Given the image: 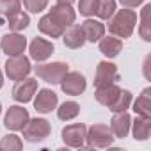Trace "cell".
I'll list each match as a JSON object with an SVG mask.
<instances>
[{
  "label": "cell",
  "instance_id": "33",
  "mask_svg": "<svg viewBox=\"0 0 151 151\" xmlns=\"http://www.w3.org/2000/svg\"><path fill=\"white\" fill-rule=\"evenodd\" d=\"M149 60H151V55H147L146 60H144V77H146L147 80L151 78V75H149Z\"/></svg>",
  "mask_w": 151,
  "mask_h": 151
},
{
  "label": "cell",
  "instance_id": "19",
  "mask_svg": "<svg viewBox=\"0 0 151 151\" xmlns=\"http://www.w3.org/2000/svg\"><path fill=\"white\" fill-rule=\"evenodd\" d=\"M119 93H121V87L117 84H110V86H105V87H96L94 98L100 105H103L105 109H110L116 103Z\"/></svg>",
  "mask_w": 151,
  "mask_h": 151
},
{
  "label": "cell",
  "instance_id": "27",
  "mask_svg": "<svg viewBox=\"0 0 151 151\" xmlns=\"http://www.w3.org/2000/svg\"><path fill=\"white\" fill-rule=\"evenodd\" d=\"M22 147H23V140L14 132L7 133L6 137H2V140H0V151H20Z\"/></svg>",
  "mask_w": 151,
  "mask_h": 151
},
{
  "label": "cell",
  "instance_id": "2",
  "mask_svg": "<svg viewBox=\"0 0 151 151\" xmlns=\"http://www.w3.org/2000/svg\"><path fill=\"white\" fill-rule=\"evenodd\" d=\"M36 77L46 84L52 86H59L60 80L64 78V75L69 71V66L66 62L55 60V62H37V66H34Z\"/></svg>",
  "mask_w": 151,
  "mask_h": 151
},
{
  "label": "cell",
  "instance_id": "9",
  "mask_svg": "<svg viewBox=\"0 0 151 151\" xmlns=\"http://www.w3.org/2000/svg\"><path fill=\"white\" fill-rule=\"evenodd\" d=\"M30 119L29 110L20 103V105H11L4 116V126L9 132H22V128L27 124V121Z\"/></svg>",
  "mask_w": 151,
  "mask_h": 151
},
{
  "label": "cell",
  "instance_id": "3",
  "mask_svg": "<svg viewBox=\"0 0 151 151\" xmlns=\"http://www.w3.org/2000/svg\"><path fill=\"white\" fill-rule=\"evenodd\" d=\"M114 144V135L109 128V124L94 123L87 128L86 133V147L89 149H105Z\"/></svg>",
  "mask_w": 151,
  "mask_h": 151
},
{
  "label": "cell",
  "instance_id": "23",
  "mask_svg": "<svg viewBox=\"0 0 151 151\" xmlns=\"http://www.w3.org/2000/svg\"><path fill=\"white\" fill-rule=\"evenodd\" d=\"M6 22H7L11 32H22V30H25L30 25V16H29V13H25L23 9H20V11L13 13L11 16H7Z\"/></svg>",
  "mask_w": 151,
  "mask_h": 151
},
{
  "label": "cell",
  "instance_id": "30",
  "mask_svg": "<svg viewBox=\"0 0 151 151\" xmlns=\"http://www.w3.org/2000/svg\"><path fill=\"white\" fill-rule=\"evenodd\" d=\"M98 9V0H78V13L86 18L96 16Z\"/></svg>",
  "mask_w": 151,
  "mask_h": 151
},
{
  "label": "cell",
  "instance_id": "10",
  "mask_svg": "<svg viewBox=\"0 0 151 151\" xmlns=\"http://www.w3.org/2000/svg\"><path fill=\"white\" fill-rule=\"evenodd\" d=\"M59 86H60L64 94L80 96V94H84V91L87 87V80H86V77L80 71H68Z\"/></svg>",
  "mask_w": 151,
  "mask_h": 151
},
{
  "label": "cell",
  "instance_id": "8",
  "mask_svg": "<svg viewBox=\"0 0 151 151\" xmlns=\"http://www.w3.org/2000/svg\"><path fill=\"white\" fill-rule=\"evenodd\" d=\"M37 78H30V77H25L22 80H18L14 86H13V91H11V96L16 103H29L32 101L34 94L37 93Z\"/></svg>",
  "mask_w": 151,
  "mask_h": 151
},
{
  "label": "cell",
  "instance_id": "11",
  "mask_svg": "<svg viewBox=\"0 0 151 151\" xmlns=\"http://www.w3.org/2000/svg\"><path fill=\"white\" fill-rule=\"evenodd\" d=\"M0 48L7 57L13 55H20L27 50V37L20 32H9L4 34L2 39H0Z\"/></svg>",
  "mask_w": 151,
  "mask_h": 151
},
{
  "label": "cell",
  "instance_id": "28",
  "mask_svg": "<svg viewBox=\"0 0 151 151\" xmlns=\"http://www.w3.org/2000/svg\"><path fill=\"white\" fill-rule=\"evenodd\" d=\"M117 9L116 0H98V9H96V18L98 20H109Z\"/></svg>",
  "mask_w": 151,
  "mask_h": 151
},
{
  "label": "cell",
  "instance_id": "18",
  "mask_svg": "<svg viewBox=\"0 0 151 151\" xmlns=\"http://www.w3.org/2000/svg\"><path fill=\"white\" fill-rule=\"evenodd\" d=\"M98 50L101 52L103 57L107 59H116L121 52H123V39L109 34V36H103L100 41H98Z\"/></svg>",
  "mask_w": 151,
  "mask_h": 151
},
{
  "label": "cell",
  "instance_id": "21",
  "mask_svg": "<svg viewBox=\"0 0 151 151\" xmlns=\"http://www.w3.org/2000/svg\"><path fill=\"white\" fill-rule=\"evenodd\" d=\"M37 29H39L41 34H45V36L52 37V39H55V37H60V36H62V32H64L66 27H62L60 23H57V22L46 13L45 16L39 18V22H37Z\"/></svg>",
  "mask_w": 151,
  "mask_h": 151
},
{
  "label": "cell",
  "instance_id": "34",
  "mask_svg": "<svg viewBox=\"0 0 151 151\" xmlns=\"http://www.w3.org/2000/svg\"><path fill=\"white\" fill-rule=\"evenodd\" d=\"M4 87V73H2V69H0V89Z\"/></svg>",
  "mask_w": 151,
  "mask_h": 151
},
{
  "label": "cell",
  "instance_id": "6",
  "mask_svg": "<svg viewBox=\"0 0 151 151\" xmlns=\"http://www.w3.org/2000/svg\"><path fill=\"white\" fill-rule=\"evenodd\" d=\"M86 133H87V126L84 123H71L60 130V139L68 147L82 149L86 147Z\"/></svg>",
  "mask_w": 151,
  "mask_h": 151
},
{
  "label": "cell",
  "instance_id": "20",
  "mask_svg": "<svg viewBox=\"0 0 151 151\" xmlns=\"http://www.w3.org/2000/svg\"><path fill=\"white\" fill-rule=\"evenodd\" d=\"M130 132H132V135H133L135 140L146 142L149 139V135H151V117L135 116V119H132Z\"/></svg>",
  "mask_w": 151,
  "mask_h": 151
},
{
  "label": "cell",
  "instance_id": "1",
  "mask_svg": "<svg viewBox=\"0 0 151 151\" xmlns=\"http://www.w3.org/2000/svg\"><path fill=\"white\" fill-rule=\"evenodd\" d=\"M107 22H109V34L119 37V39H126L133 34L139 18H137L135 9L123 7V9H116V13Z\"/></svg>",
  "mask_w": 151,
  "mask_h": 151
},
{
  "label": "cell",
  "instance_id": "29",
  "mask_svg": "<svg viewBox=\"0 0 151 151\" xmlns=\"http://www.w3.org/2000/svg\"><path fill=\"white\" fill-rule=\"evenodd\" d=\"M20 9H22V0H0V16L7 18Z\"/></svg>",
  "mask_w": 151,
  "mask_h": 151
},
{
  "label": "cell",
  "instance_id": "5",
  "mask_svg": "<svg viewBox=\"0 0 151 151\" xmlns=\"http://www.w3.org/2000/svg\"><path fill=\"white\" fill-rule=\"evenodd\" d=\"M4 69H6V75L9 77V80H22L25 77H29L30 71H32V64H30V59L23 53L20 55H13V57H7L6 64H4Z\"/></svg>",
  "mask_w": 151,
  "mask_h": 151
},
{
  "label": "cell",
  "instance_id": "37",
  "mask_svg": "<svg viewBox=\"0 0 151 151\" xmlns=\"http://www.w3.org/2000/svg\"><path fill=\"white\" fill-rule=\"evenodd\" d=\"M0 53H2V48H0Z\"/></svg>",
  "mask_w": 151,
  "mask_h": 151
},
{
  "label": "cell",
  "instance_id": "32",
  "mask_svg": "<svg viewBox=\"0 0 151 151\" xmlns=\"http://www.w3.org/2000/svg\"><path fill=\"white\" fill-rule=\"evenodd\" d=\"M119 4L123 7H128V9H137L139 6L144 4V0H119Z\"/></svg>",
  "mask_w": 151,
  "mask_h": 151
},
{
  "label": "cell",
  "instance_id": "35",
  "mask_svg": "<svg viewBox=\"0 0 151 151\" xmlns=\"http://www.w3.org/2000/svg\"><path fill=\"white\" fill-rule=\"evenodd\" d=\"M57 2H64V4H71L73 6V2H77V0H57Z\"/></svg>",
  "mask_w": 151,
  "mask_h": 151
},
{
  "label": "cell",
  "instance_id": "17",
  "mask_svg": "<svg viewBox=\"0 0 151 151\" xmlns=\"http://www.w3.org/2000/svg\"><path fill=\"white\" fill-rule=\"evenodd\" d=\"M80 27H82L84 36H86V41H89V43H98L105 36V30H107L105 23L101 20L94 18V16L93 18H86V22Z\"/></svg>",
  "mask_w": 151,
  "mask_h": 151
},
{
  "label": "cell",
  "instance_id": "12",
  "mask_svg": "<svg viewBox=\"0 0 151 151\" xmlns=\"http://www.w3.org/2000/svg\"><path fill=\"white\" fill-rule=\"evenodd\" d=\"M55 52V46L52 41L45 39V37H34L29 45V59L34 62H45L52 57V53Z\"/></svg>",
  "mask_w": 151,
  "mask_h": 151
},
{
  "label": "cell",
  "instance_id": "31",
  "mask_svg": "<svg viewBox=\"0 0 151 151\" xmlns=\"http://www.w3.org/2000/svg\"><path fill=\"white\" fill-rule=\"evenodd\" d=\"M48 2H50V0H22L23 7H25L30 14L43 13V11L48 7Z\"/></svg>",
  "mask_w": 151,
  "mask_h": 151
},
{
  "label": "cell",
  "instance_id": "7",
  "mask_svg": "<svg viewBox=\"0 0 151 151\" xmlns=\"http://www.w3.org/2000/svg\"><path fill=\"white\" fill-rule=\"evenodd\" d=\"M117 80H119V69L114 62H110V60L98 62L96 73H94V89L105 87L110 84H117Z\"/></svg>",
  "mask_w": 151,
  "mask_h": 151
},
{
  "label": "cell",
  "instance_id": "36",
  "mask_svg": "<svg viewBox=\"0 0 151 151\" xmlns=\"http://www.w3.org/2000/svg\"><path fill=\"white\" fill-rule=\"evenodd\" d=\"M0 116H2V103H0Z\"/></svg>",
  "mask_w": 151,
  "mask_h": 151
},
{
  "label": "cell",
  "instance_id": "14",
  "mask_svg": "<svg viewBox=\"0 0 151 151\" xmlns=\"http://www.w3.org/2000/svg\"><path fill=\"white\" fill-rule=\"evenodd\" d=\"M130 126H132V116L128 114V110H124V112H114V116L110 119V124H109L114 139H124V137H128Z\"/></svg>",
  "mask_w": 151,
  "mask_h": 151
},
{
  "label": "cell",
  "instance_id": "4",
  "mask_svg": "<svg viewBox=\"0 0 151 151\" xmlns=\"http://www.w3.org/2000/svg\"><path fill=\"white\" fill-rule=\"evenodd\" d=\"M22 133H23V140L32 142V144H37V142H43V140H46L50 137L52 124L45 117H32L22 128Z\"/></svg>",
  "mask_w": 151,
  "mask_h": 151
},
{
  "label": "cell",
  "instance_id": "26",
  "mask_svg": "<svg viewBox=\"0 0 151 151\" xmlns=\"http://www.w3.org/2000/svg\"><path fill=\"white\" fill-rule=\"evenodd\" d=\"M132 101H133V94H132V91H128V89H121V93H119L116 103H114L109 110H110L112 114H114V112H124V110H128V109L132 107Z\"/></svg>",
  "mask_w": 151,
  "mask_h": 151
},
{
  "label": "cell",
  "instance_id": "13",
  "mask_svg": "<svg viewBox=\"0 0 151 151\" xmlns=\"http://www.w3.org/2000/svg\"><path fill=\"white\" fill-rule=\"evenodd\" d=\"M32 100H34V109L39 114H50L59 105V98L52 89H37Z\"/></svg>",
  "mask_w": 151,
  "mask_h": 151
},
{
  "label": "cell",
  "instance_id": "15",
  "mask_svg": "<svg viewBox=\"0 0 151 151\" xmlns=\"http://www.w3.org/2000/svg\"><path fill=\"white\" fill-rule=\"evenodd\" d=\"M48 14L57 23H60L62 27H69L71 23H75V20H77V11L73 9L71 4H64V2H57L55 6H52Z\"/></svg>",
  "mask_w": 151,
  "mask_h": 151
},
{
  "label": "cell",
  "instance_id": "25",
  "mask_svg": "<svg viewBox=\"0 0 151 151\" xmlns=\"http://www.w3.org/2000/svg\"><path fill=\"white\" fill-rule=\"evenodd\" d=\"M151 4H146L140 11V23H139V34L146 43H151Z\"/></svg>",
  "mask_w": 151,
  "mask_h": 151
},
{
  "label": "cell",
  "instance_id": "24",
  "mask_svg": "<svg viewBox=\"0 0 151 151\" xmlns=\"http://www.w3.org/2000/svg\"><path fill=\"white\" fill-rule=\"evenodd\" d=\"M55 110H57V117L60 121H73L80 114V105L77 101H64Z\"/></svg>",
  "mask_w": 151,
  "mask_h": 151
},
{
  "label": "cell",
  "instance_id": "22",
  "mask_svg": "<svg viewBox=\"0 0 151 151\" xmlns=\"http://www.w3.org/2000/svg\"><path fill=\"white\" fill-rule=\"evenodd\" d=\"M133 105V112L137 116H144V117H151V87H146L135 101H132Z\"/></svg>",
  "mask_w": 151,
  "mask_h": 151
},
{
  "label": "cell",
  "instance_id": "16",
  "mask_svg": "<svg viewBox=\"0 0 151 151\" xmlns=\"http://www.w3.org/2000/svg\"><path fill=\"white\" fill-rule=\"evenodd\" d=\"M60 37L64 41V46L69 48V50H78V48H82L87 43L86 41V36L82 32V27L77 25V23H71L69 27H66Z\"/></svg>",
  "mask_w": 151,
  "mask_h": 151
}]
</instances>
